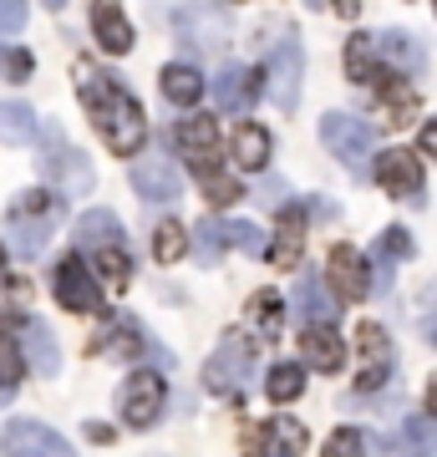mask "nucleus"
<instances>
[{
  "mask_svg": "<svg viewBox=\"0 0 437 457\" xmlns=\"http://www.w3.org/2000/svg\"><path fill=\"white\" fill-rule=\"evenodd\" d=\"M77 92L87 102V117L107 147L117 158H132L138 147L147 143V117H143V102L132 97L128 87L107 77V71H92L87 62H77Z\"/></svg>",
  "mask_w": 437,
  "mask_h": 457,
  "instance_id": "obj_1",
  "label": "nucleus"
},
{
  "mask_svg": "<svg viewBox=\"0 0 437 457\" xmlns=\"http://www.w3.org/2000/svg\"><path fill=\"white\" fill-rule=\"evenodd\" d=\"M56 219H62V198L51 188H26L11 204V249H16V260H36L51 245Z\"/></svg>",
  "mask_w": 437,
  "mask_h": 457,
  "instance_id": "obj_2",
  "label": "nucleus"
},
{
  "mask_svg": "<svg viewBox=\"0 0 437 457\" xmlns=\"http://www.w3.org/2000/svg\"><path fill=\"white\" fill-rule=\"evenodd\" d=\"M46 147H41V179H46V188L56 198H77V194H87L92 183H97V168H92V158L81 153V147H71L66 143V132L51 122L46 132Z\"/></svg>",
  "mask_w": 437,
  "mask_h": 457,
  "instance_id": "obj_3",
  "label": "nucleus"
},
{
  "mask_svg": "<svg viewBox=\"0 0 437 457\" xmlns=\"http://www.w3.org/2000/svg\"><path fill=\"white\" fill-rule=\"evenodd\" d=\"M249 376H255V345H249L244 330H229L219 351L209 356V366H204V386L214 396H244Z\"/></svg>",
  "mask_w": 437,
  "mask_h": 457,
  "instance_id": "obj_4",
  "label": "nucleus"
},
{
  "mask_svg": "<svg viewBox=\"0 0 437 457\" xmlns=\"http://www.w3.org/2000/svg\"><path fill=\"white\" fill-rule=\"evenodd\" d=\"M321 143L336 153L346 168H366V158H372V147H376V128L372 122H361V117L351 112H325L321 117Z\"/></svg>",
  "mask_w": 437,
  "mask_h": 457,
  "instance_id": "obj_5",
  "label": "nucleus"
},
{
  "mask_svg": "<svg viewBox=\"0 0 437 457\" xmlns=\"http://www.w3.org/2000/svg\"><path fill=\"white\" fill-rule=\"evenodd\" d=\"M224 249L270 254V239L259 234V224H244V219H209V224H198V260L214 264Z\"/></svg>",
  "mask_w": 437,
  "mask_h": 457,
  "instance_id": "obj_6",
  "label": "nucleus"
},
{
  "mask_svg": "<svg viewBox=\"0 0 437 457\" xmlns=\"http://www.w3.org/2000/svg\"><path fill=\"white\" fill-rule=\"evenodd\" d=\"M51 290H56V305H62V311H77V315H97L102 311L97 275L81 264V254L56 260V270H51Z\"/></svg>",
  "mask_w": 437,
  "mask_h": 457,
  "instance_id": "obj_7",
  "label": "nucleus"
},
{
  "mask_svg": "<svg viewBox=\"0 0 437 457\" xmlns=\"http://www.w3.org/2000/svg\"><path fill=\"white\" fill-rule=\"evenodd\" d=\"M163 402H168V381L158 371H132L122 381V392H117V411H122L128 427H153Z\"/></svg>",
  "mask_w": 437,
  "mask_h": 457,
  "instance_id": "obj_8",
  "label": "nucleus"
},
{
  "mask_svg": "<svg viewBox=\"0 0 437 457\" xmlns=\"http://www.w3.org/2000/svg\"><path fill=\"white\" fill-rule=\"evenodd\" d=\"M0 457H77V453H71V442L62 432L16 417V422L0 427Z\"/></svg>",
  "mask_w": 437,
  "mask_h": 457,
  "instance_id": "obj_9",
  "label": "nucleus"
},
{
  "mask_svg": "<svg viewBox=\"0 0 437 457\" xmlns=\"http://www.w3.org/2000/svg\"><path fill=\"white\" fill-rule=\"evenodd\" d=\"M173 147H179L194 173H214V158H219V117L198 112L173 122Z\"/></svg>",
  "mask_w": 437,
  "mask_h": 457,
  "instance_id": "obj_10",
  "label": "nucleus"
},
{
  "mask_svg": "<svg viewBox=\"0 0 437 457\" xmlns=\"http://www.w3.org/2000/svg\"><path fill=\"white\" fill-rule=\"evenodd\" d=\"M310 432L290 417H270V422L249 427V437H244V457H300L306 453Z\"/></svg>",
  "mask_w": 437,
  "mask_h": 457,
  "instance_id": "obj_11",
  "label": "nucleus"
},
{
  "mask_svg": "<svg viewBox=\"0 0 437 457\" xmlns=\"http://www.w3.org/2000/svg\"><path fill=\"white\" fill-rule=\"evenodd\" d=\"M132 194L147 198V204H173L183 194V179H179V163L168 153H143L132 163Z\"/></svg>",
  "mask_w": 437,
  "mask_h": 457,
  "instance_id": "obj_12",
  "label": "nucleus"
},
{
  "mask_svg": "<svg viewBox=\"0 0 437 457\" xmlns=\"http://www.w3.org/2000/svg\"><path fill=\"white\" fill-rule=\"evenodd\" d=\"M300 66H306V56H300V41L295 36H285L275 46V56H270V97H275L280 112H295V102H300Z\"/></svg>",
  "mask_w": 437,
  "mask_h": 457,
  "instance_id": "obj_13",
  "label": "nucleus"
},
{
  "mask_svg": "<svg viewBox=\"0 0 437 457\" xmlns=\"http://www.w3.org/2000/svg\"><path fill=\"white\" fill-rule=\"evenodd\" d=\"M376 179H382V188H387L391 198H402V204H417L422 198V163L412 147H387L382 153V163H376Z\"/></svg>",
  "mask_w": 437,
  "mask_h": 457,
  "instance_id": "obj_14",
  "label": "nucleus"
},
{
  "mask_svg": "<svg viewBox=\"0 0 437 457\" xmlns=\"http://www.w3.org/2000/svg\"><path fill=\"white\" fill-rule=\"evenodd\" d=\"M265 87H270L265 66H224L219 82H214V102H219V112H244Z\"/></svg>",
  "mask_w": 437,
  "mask_h": 457,
  "instance_id": "obj_15",
  "label": "nucleus"
},
{
  "mask_svg": "<svg viewBox=\"0 0 437 457\" xmlns=\"http://www.w3.org/2000/svg\"><path fill=\"white\" fill-rule=\"evenodd\" d=\"M325 279H331V290H336V300H346V305H357V300H366V290H372V275H366V260H361L351 245H336L331 249V260H325Z\"/></svg>",
  "mask_w": 437,
  "mask_h": 457,
  "instance_id": "obj_16",
  "label": "nucleus"
},
{
  "mask_svg": "<svg viewBox=\"0 0 437 457\" xmlns=\"http://www.w3.org/2000/svg\"><path fill=\"white\" fill-rule=\"evenodd\" d=\"M92 36H97V46L107 51V56H128L132 41H138L128 11H122L117 0H97V5H92Z\"/></svg>",
  "mask_w": 437,
  "mask_h": 457,
  "instance_id": "obj_17",
  "label": "nucleus"
},
{
  "mask_svg": "<svg viewBox=\"0 0 437 457\" xmlns=\"http://www.w3.org/2000/svg\"><path fill=\"white\" fill-rule=\"evenodd\" d=\"M382 457H437V422L412 411L387 442H382Z\"/></svg>",
  "mask_w": 437,
  "mask_h": 457,
  "instance_id": "obj_18",
  "label": "nucleus"
},
{
  "mask_svg": "<svg viewBox=\"0 0 437 457\" xmlns=\"http://www.w3.org/2000/svg\"><path fill=\"white\" fill-rule=\"evenodd\" d=\"M357 345H361V356H366V371H361V381H357V396H372L376 381H382L387 366H391V341H387V330L376 326V320H361Z\"/></svg>",
  "mask_w": 437,
  "mask_h": 457,
  "instance_id": "obj_19",
  "label": "nucleus"
},
{
  "mask_svg": "<svg viewBox=\"0 0 437 457\" xmlns=\"http://www.w3.org/2000/svg\"><path fill=\"white\" fill-rule=\"evenodd\" d=\"M300 351H306V366H310V371L336 376L340 366H346V345H340V330H336V326H310V330H300Z\"/></svg>",
  "mask_w": 437,
  "mask_h": 457,
  "instance_id": "obj_20",
  "label": "nucleus"
},
{
  "mask_svg": "<svg viewBox=\"0 0 437 457\" xmlns=\"http://www.w3.org/2000/svg\"><path fill=\"white\" fill-rule=\"evenodd\" d=\"M21 351H26V366L36 376H56L62 371V351H56V336H51L41 320H21Z\"/></svg>",
  "mask_w": 437,
  "mask_h": 457,
  "instance_id": "obj_21",
  "label": "nucleus"
},
{
  "mask_svg": "<svg viewBox=\"0 0 437 457\" xmlns=\"http://www.w3.org/2000/svg\"><path fill=\"white\" fill-rule=\"evenodd\" d=\"M122 245V224H117L113 209H87L77 219V249L81 254H102V249Z\"/></svg>",
  "mask_w": 437,
  "mask_h": 457,
  "instance_id": "obj_22",
  "label": "nucleus"
},
{
  "mask_svg": "<svg viewBox=\"0 0 437 457\" xmlns=\"http://www.w3.org/2000/svg\"><path fill=\"white\" fill-rule=\"evenodd\" d=\"M300 254H306V213L285 209V219H280V228H275V239H270V254H265V260L275 264V270H295Z\"/></svg>",
  "mask_w": 437,
  "mask_h": 457,
  "instance_id": "obj_23",
  "label": "nucleus"
},
{
  "mask_svg": "<svg viewBox=\"0 0 437 457\" xmlns=\"http://www.w3.org/2000/svg\"><path fill=\"white\" fill-rule=\"evenodd\" d=\"M376 51H382V62L397 66L402 77H417L422 66H427V51H422V41H412L407 31H382V36H376Z\"/></svg>",
  "mask_w": 437,
  "mask_h": 457,
  "instance_id": "obj_24",
  "label": "nucleus"
},
{
  "mask_svg": "<svg viewBox=\"0 0 437 457\" xmlns=\"http://www.w3.org/2000/svg\"><path fill=\"white\" fill-rule=\"evenodd\" d=\"M295 315L306 320V330L310 326H331V315H336V300L321 290V275H315V270H306V275H300V290H295Z\"/></svg>",
  "mask_w": 437,
  "mask_h": 457,
  "instance_id": "obj_25",
  "label": "nucleus"
},
{
  "mask_svg": "<svg viewBox=\"0 0 437 457\" xmlns=\"http://www.w3.org/2000/svg\"><path fill=\"white\" fill-rule=\"evenodd\" d=\"M229 153H234V163L259 173V168L270 163V132L259 128V122H240L234 137H229Z\"/></svg>",
  "mask_w": 437,
  "mask_h": 457,
  "instance_id": "obj_26",
  "label": "nucleus"
},
{
  "mask_svg": "<svg viewBox=\"0 0 437 457\" xmlns=\"http://www.w3.org/2000/svg\"><path fill=\"white\" fill-rule=\"evenodd\" d=\"M163 97L173 102V107H194V102L204 97V77H198V66H189V62L163 66Z\"/></svg>",
  "mask_w": 437,
  "mask_h": 457,
  "instance_id": "obj_27",
  "label": "nucleus"
},
{
  "mask_svg": "<svg viewBox=\"0 0 437 457\" xmlns=\"http://www.w3.org/2000/svg\"><path fill=\"white\" fill-rule=\"evenodd\" d=\"M382 107H387V128H412L417 122V92H412V82L387 77L382 82Z\"/></svg>",
  "mask_w": 437,
  "mask_h": 457,
  "instance_id": "obj_28",
  "label": "nucleus"
},
{
  "mask_svg": "<svg viewBox=\"0 0 437 457\" xmlns=\"http://www.w3.org/2000/svg\"><path fill=\"white\" fill-rule=\"evenodd\" d=\"M36 137V112L26 102H0V143L5 147H26Z\"/></svg>",
  "mask_w": 437,
  "mask_h": 457,
  "instance_id": "obj_29",
  "label": "nucleus"
},
{
  "mask_svg": "<svg viewBox=\"0 0 437 457\" xmlns=\"http://www.w3.org/2000/svg\"><path fill=\"white\" fill-rule=\"evenodd\" d=\"M300 392H306V366H300V361L270 366V376H265V396H270V402H295Z\"/></svg>",
  "mask_w": 437,
  "mask_h": 457,
  "instance_id": "obj_30",
  "label": "nucleus"
},
{
  "mask_svg": "<svg viewBox=\"0 0 437 457\" xmlns=\"http://www.w3.org/2000/svg\"><path fill=\"white\" fill-rule=\"evenodd\" d=\"M143 330H138V320H117L113 330H107V336H102V356H113V361H138L143 356Z\"/></svg>",
  "mask_w": 437,
  "mask_h": 457,
  "instance_id": "obj_31",
  "label": "nucleus"
},
{
  "mask_svg": "<svg viewBox=\"0 0 437 457\" xmlns=\"http://www.w3.org/2000/svg\"><path fill=\"white\" fill-rule=\"evenodd\" d=\"M346 77L351 82H372L376 77V36L351 31V41H346Z\"/></svg>",
  "mask_w": 437,
  "mask_h": 457,
  "instance_id": "obj_32",
  "label": "nucleus"
},
{
  "mask_svg": "<svg viewBox=\"0 0 437 457\" xmlns=\"http://www.w3.org/2000/svg\"><path fill=\"white\" fill-rule=\"evenodd\" d=\"M21 371H26V351H21V341L0 336V407L21 392Z\"/></svg>",
  "mask_w": 437,
  "mask_h": 457,
  "instance_id": "obj_33",
  "label": "nucleus"
},
{
  "mask_svg": "<svg viewBox=\"0 0 437 457\" xmlns=\"http://www.w3.org/2000/svg\"><path fill=\"white\" fill-rule=\"evenodd\" d=\"M189 249V234H183L179 219H163L158 234H153V254H158L163 264H179V254Z\"/></svg>",
  "mask_w": 437,
  "mask_h": 457,
  "instance_id": "obj_34",
  "label": "nucleus"
},
{
  "mask_svg": "<svg viewBox=\"0 0 437 457\" xmlns=\"http://www.w3.org/2000/svg\"><path fill=\"white\" fill-rule=\"evenodd\" d=\"M198 183H204V198L219 204V209H229V204H240V198H244V183L224 179L219 168H214V173H198Z\"/></svg>",
  "mask_w": 437,
  "mask_h": 457,
  "instance_id": "obj_35",
  "label": "nucleus"
},
{
  "mask_svg": "<svg viewBox=\"0 0 437 457\" xmlns=\"http://www.w3.org/2000/svg\"><path fill=\"white\" fill-rule=\"evenodd\" d=\"M97 270H102V279H107L113 290H128V285H132V260L122 254V245H117V249H102V254H97Z\"/></svg>",
  "mask_w": 437,
  "mask_h": 457,
  "instance_id": "obj_36",
  "label": "nucleus"
},
{
  "mask_svg": "<svg viewBox=\"0 0 437 457\" xmlns=\"http://www.w3.org/2000/svg\"><path fill=\"white\" fill-rule=\"evenodd\" d=\"M249 311H255L259 330H265V341H275V336H280V295L275 290H259L255 300H249Z\"/></svg>",
  "mask_w": 437,
  "mask_h": 457,
  "instance_id": "obj_37",
  "label": "nucleus"
},
{
  "mask_svg": "<svg viewBox=\"0 0 437 457\" xmlns=\"http://www.w3.org/2000/svg\"><path fill=\"white\" fill-rule=\"evenodd\" d=\"M321 457H366V442H361L357 427H336L331 432V442H325Z\"/></svg>",
  "mask_w": 437,
  "mask_h": 457,
  "instance_id": "obj_38",
  "label": "nucleus"
},
{
  "mask_svg": "<svg viewBox=\"0 0 437 457\" xmlns=\"http://www.w3.org/2000/svg\"><path fill=\"white\" fill-rule=\"evenodd\" d=\"M31 21V0H0V36H16Z\"/></svg>",
  "mask_w": 437,
  "mask_h": 457,
  "instance_id": "obj_39",
  "label": "nucleus"
},
{
  "mask_svg": "<svg viewBox=\"0 0 437 457\" xmlns=\"http://www.w3.org/2000/svg\"><path fill=\"white\" fill-rule=\"evenodd\" d=\"M376 254H387V260H402V254H412L407 228H387V234H382V245H376Z\"/></svg>",
  "mask_w": 437,
  "mask_h": 457,
  "instance_id": "obj_40",
  "label": "nucleus"
},
{
  "mask_svg": "<svg viewBox=\"0 0 437 457\" xmlns=\"http://www.w3.org/2000/svg\"><path fill=\"white\" fill-rule=\"evenodd\" d=\"M31 51H11V66H5V77H11V82H26V77H31Z\"/></svg>",
  "mask_w": 437,
  "mask_h": 457,
  "instance_id": "obj_41",
  "label": "nucleus"
},
{
  "mask_svg": "<svg viewBox=\"0 0 437 457\" xmlns=\"http://www.w3.org/2000/svg\"><path fill=\"white\" fill-rule=\"evenodd\" d=\"M422 153L437 163V122H427V128H422Z\"/></svg>",
  "mask_w": 437,
  "mask_h": 457,
  "instance_id": "obj_42",
  "label": "nucleus"
},
{
  "mask_svg": "<svg viewBox=\"0 0 437 457\" xmlns=\"http://www.w3.org/2000/svg\"><path fill=\"white\" fill-rule=\"evenodd\" d=\"M87 437H92V442H113L117 432H113L107 422H87Z\"/></svg>",
  "mask_w": 437,
  "mask_h": 457,
  "instance_id": "obj_43",
  "label": "nucleus"
},
{
  "mask_svg": "<svg viewBox=\"0 0 437 457\" xmlns=\"http://www.w3.org/2000/svg\"><path fill=\"white\" fill-rule=\"evenodd\" d=\"M331 5H336L346 21H357V16H361V0H331Z\"/></svg>",
  "mask_w": 437,
  "mask_h": 457,
  "instance_id": "obj_44",
  "label": "nucleus"
},
{
  "mask_svg": "<svg viewBox=\"0 0 437 457\" xmlns=\"http://www.w3.org/2000/svg\"><path fill=\"white\" fill-rule=\"evenodd\" d=\"M427 411H433V422H437V376L427 381Z\"/></svg>",
  "mask_w": 437,
  "mask_h": 457,
  "instance_id": "obj_45",
  "label": "nucleus"
},
{
  "mask_svg": "<svg viewBox=\"0 0 437 457\" xmlns=\"http://www.w3.org/2000/svg\"><path fill=\"white\" fill-rule=\"evenodd\" d=\"M5 66H11V56H0V71H5Z\"/></svg>",
  "mask_w": 437,
  "mask_h": 457,
  "instance_id": "obj_46",
  "label": "nucleus"
},
{
  "mask_svg": "<svg viewBox=\"0 0 437 457\" xmlns=\"http://www.w3.org/2000/svg\"><path fill=\"white\" fill-rule=\"evenodd\" d=\"M433 5H437V0H433Z\"/></svg>",
  "mask_w": 437,
  "mask_h": 457,
  "instance_id": "obj_47",
  "label": "nucleus"
}]
</instances>
